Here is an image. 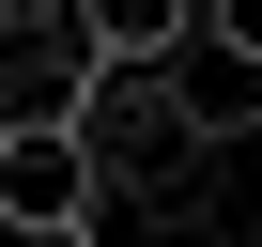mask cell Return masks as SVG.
I'll return each mask as SVG.
<instances>
[{
    "mask_svg": "<svg viewBox=\"0 0 262 247\" xmlns=\"http://www.w3.org/2000/svg\"><path fill=\"white\" fill-rule=\"evenodd\" d=\"M62 108H77L108 201H185V186H201V123H185V93H170V47H93Z\"/></svg>",
    "mask_w": 262,
    "mask_h": 247,
    "instance_id": "obj_1",
    "label": "cell"
},
{
    "mask_svg": "<svg viewBox=\"0 0 262 247\" xmlns=\"http://www.w3.org/2000/svg\"><path fill=\"white\" fill-rule=\"evenodd\" d=\"M108 170L77 139V108H0V232H93Z\"/></svg>",
    "mask_w": 262,
    "mask_h": 247,
    "instance_id": "obj_2",
    "label": "cell"
},
{
    "mask_svg": "<svg viewBox=\"0 0 262 247\" xmlns=\"http://www.w3.org/2000/svg\"><path fill=\"white\" fill-rule=\"evenodd\" d=\"M62 16H77V47H185L201 0H62Z\"/></svg>",
    "mask_w": 262,
    "mask_h": 247,
    "instance_id": "obj_3",
    "label": "cell"
},
{
    "mask_svg": "<svg viewBox=\"0 0 262 247\" xmlns=\"http://www.w3.org/2000/svg\"><path fill=\"white\" fill-rule=\"evenodd\" d=\"M201 31H216V47H247V62H262V0H201Z\"/></svg>",
    "mask_w": 262,
    "mask_h": 247,
    "instance_id": "obj_4",
    "label": "cell"
},
{
    "mask_svg": "<svg viewBox=\"0 0 262 247\" xmlns=\"http://www.w3.org/2000/svg\"><path fill=\"white\" fill-rule=\"evenodd\" d=\"M0 247H93V232H0Z\"/></svg>",
    "mask_w": 262,
    "mask_h": 247,
    "instance_id": "obj_5",
    "label": "cell"
},
{
    "mask_svg": "<svg viewBox=\"0 0 262 247\" xmlns=\"http://www.w3.org/2000/svg\"><path fill=\"white\" fill-rule=\"evenodd\" d=\"M231 247H262V201H231Z\"/></svg>",
    "mask_w": 262,
    "mask_h": 247,
    "instance_id": "obj_6",
    "label": "cell"
},
{
    "mask_svg": "<svg viewBox=\"0 0 262 247\" xmlns=\"http://www.w3.org/2000/svg\"><path fill=\"white\" fill-rule=\"evenodd\" d=\"M93 247H170V232H93Z\"/></svg>",
    "mask_w": 262,
    "mask_h": 247,
    "instance_id": "obj_7",
    "label": "cell"
}]
</instances>
